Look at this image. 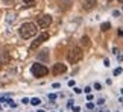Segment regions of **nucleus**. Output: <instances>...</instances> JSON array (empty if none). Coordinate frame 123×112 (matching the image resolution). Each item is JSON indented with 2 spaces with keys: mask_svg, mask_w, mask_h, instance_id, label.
Masks as SVG:
<instances>
[{
  "mask_svg": "<svg viewBox=\"0 0 123 112\" xmlns=\"http://www.w3.org/2000/svg\"><path fill=\"white\" fill-rule=\"evenodd\" d=\"M120 73H122V68H120V67H119V68H116L114 71H112V74H114V76H119Z\"/></svg>",
  "mask_w": 123,
  "mask_h": 112,
  "instance_id": "obj_12",
  "label": "nucleus"
},
{
  "mask_svg": "<svg viewBox=\"0 0 123 112\" xmlns=\"http://www.w3.org/2000/svg\"><path fill=\"white\" fill-rule=\"evenodd\" d=\"M112 15H114V17H119L120 12H119V11H114V12H112Z\"/></svg>",
  "mask_w": 123,
  "mask_h": 112,
  "instance_id": "obj_23",
  "label": "nucleus"
},
{
  "mask_svg": "<svg viewBox=\"0 0 123 112\" xmlns=\"http://www.w3.org/2000/svg\"><path fill=\"white\" fill-rule=\"evenodd\" d=\"M25 3L26 5H32V3H34V0H25Z\"/></svg>",
  "mask_w": 123,
  "mask_h": 112,
  "instance_id": "obj_24",
  "label": "nucleus"
},
{
  "mask_svg": "<svg viewBox=\"0 0 123 112\" xmlns=\"http://www.w3.org/2000/svg\"><path fill=\"white\" fill-rule=\"evenodd\" d=\"M120 92H122V95H123V88H122V90H120Z\"/></svg>",
  "mask_w": 123,
  "mask_h": 112,
  "instance_id": "obj_30",
  "label": "nucleus"
},
{
  "mask_svg": "<svg viewBox=\"0 0 123 112\" xmlns=\"http://www.w3.org/2000/svg\"><path fill=\"white\" fill-rule=\"evenodd\" d=\"M119 2H120V3H123V0H119Z\"/></svg>",
  "mask_w": 123,
  "mask_h": 112,
  "instance_id": "obj_32",
  "label": "nucleus"
},
{
  "mask_svg": "<svg viewBox=\"0 0 123 112\" xmlns=\"http://www.w3.org/2000/svg\"><path fill=\"white\" fill-rule=\"evenodd\" d=\"M81 44L84 45V47H90V38H88V36H82Z\"/></svg>",
  "mask_w": 123,
  "mask_h": 112,
  "instance_id": "obj_9",
  "label": "nucleus"
},
{
  "mask_svg": "<svg viewBox=\"0 0 123 112\" xmlns=\"http://www.w3.org/2000/svg\"><path fill=\"white\" fill-rule=\"evenodd\" d=\"M38 112H44V111H41V109H40V111H38Z\"/></svg>",
  "mask_w": 123,
  "mask_h": 112,
  "instance_id": "obj_33",
  "label": "nucleus"
},
{
  "mask_svg": "<svg viewBox=\"0 0 123 112\" xmlns=\"http://www.w3.org/2000/svg\"><path fill=\"white\" fill-rule=\"evenodd\" d=\"M0 68H2V61H0Z\"/></svg>",
  "mask_w": 123,
  "mask_h": 112,
  "instance_id": "obj_31",
  "label": "nucleus"
},
{
  "mask_svg": "<svg viewBox=\"0 0 123 112\" xmlns=\"http://www.w3.org/2000/svg\"><path fill=\"white\" fill-rule=\"evenodd\" d=\"M116 56H117V59H119L120 62H122V61H123V56H122V55H116Z\"/></svg>",
  "mask_w": 123,
  "mask_h": 112,
  "instance_id": "obj_26",
  "label": "nucleus"
},
{
  "mask_svg": "<svg viewBox=\"0 0 123 112\" xmlns=\"http://www.w3.org/2000/svg\"><path fill=\"white\" fill-rule=\"evenodd\" d=\"M119 101H120V103L123 105V95H122V97H120V99H119Z\"/></svg>",
  "mask_w": 123,
  "mask_h": 112,
  "instance_id": "obj_28",
  "label": "nucleus"
},
{
  "mask_svg": "<svg viewBox=\"0 0 123 112\" xmlns=\"http://www.w3.org/2000/svg\"><path fill=\"white\" fill-rule=\"evenodd\" d=\"M3 2H5V5H11L14 0H3Z\"/></svg>",
  "mask_w": 123,
  "mask_h": 112,
  "instance_id": "obj_21",
  "label": "nucleus"
},
{
  "mask_svg": "<svg viewBox=\"0 0 123 112\" xmlns=\"http://www.w3.org/2000/svg\"><path fill=\"white\" fill-rule=\"evenodd\" d=\"M100 112H110V111H108V109H103V111H100Z\"/></svg>",
  "mask_w": 123,
  "mask_h": 112,
  "instance_id": "obj_29",
  "label": "nucleus"
},
{
  "mask_svg": "<svg viewBox=\"0 0 123 112\" xmlns=\"http://www.w3.org/2000/svg\"><path fill=\"white\" fill-rule=\"evenodd\" d=\"M31 71H32V74H34L35 77H44L46 74L49 73V70H47L46 65H41V64H38V62H35V64H32Z\"/></svg>",
  "mask_w": 123,
  "mask_h": 112,
  "instance_id": "obj_3",
  "label": "nucleus"
},
{
  "mask_svg": "<svg viewBox=\"0 0 123 112\" xmlns=\"http://www.w3.org/2000/svg\"><path fill=\"white\" fill-rule=\"evenodd\" d=\"M67 59L70 64H76L82 59V49L81 47H73L67 55Z\"/></svg>",
  "mask_w": 123,
  "mask_h": 112,
  "instance_id": "obj_2",
  "label": "nucleus"
},
{
  "mask_svg": "<svg viewBox=\"0 0 123 112\" xmlns=\"http://www.w3.org/2000/svg\"><path fill=\"white\" fill-rule=\"evenodd\" d=\"M94 88H96V90H99V91H100V90H102V85H100V83H94Z\"/></svg>",
  "mask_w": 123,
  "mask_h": 112,
  "instance_id": "obj_15",
  "label": "nucleus"
},
{
  "mask_svg": "<svg viewBox=\"0 0 123 112\" xmlns=\"http://www.w3.org/2000/svg\"><path fill=\"white\" fill-rule=\"evenodd\" d=\"M52 24V17L50 15H43L38 18V26L41 27V29H47Z\"/></svg>",
  "mask_w": 123,
  "mask_h": 112,
  "instance_id": "obj_5",
  "label": "nucleus"
},
{
  "mask_svg": "<svg viewBox=\"0 0 123 112\" xmlns=\"http://www.w3.org/2000/svg\"><path fill=\"white\" fill-rule=\"evenodd\" d=\"M97 103H99V105H103V103H105V99H99Z\"/></svg>",
  "mask_w": 123,
  "mask_h": 112,
  "instance_id": "obj_22",
  "label": "nucleus"
},
{
  "mask_svg": "<svg viewBox=\"0 0 123 112\" xmlns=\"http://www.w3.org/2000/svg\"><path fill=\"white\" fill-rule=\"evenodd\" d=\"M21 103H23V105H27V103H31V100H29V99H26V97H25V99L21 100Z\"/></svg>",
  "mask_w": 123,
  "mask_h": 112,
  "instance_id": "obj_14",
  "label": "nucleus"
},
{
  "mask_svg": "<svg viewBox=\"0 0 123 112\" xmlns=\"http://www.w3.org/2000/svg\"><path fill=\"white\" fill-rule=\"evenodd\" d=\"M52 71H53V74H62V73L67 71V65L58 62V64L53 65V70H52Z\"/></svg>",
  "mask_w": 123,
  "mask_h": 112,
  "instance_id": "obj_6",
  "label": "nucleus"
},
{
  "mask_svg": "<svg viewBox=\"0 0 123 112\" xmlns=\"http://www.w3.org/2000/svg\"><path fill=\"white\" fill-rule=\"evenodd\" d=\"M85 92H87V94H90V92H91V86H87V88H85V90H84Z\"/></svg>",
  "mask_w": 123,
  "mask_h": 112,
  "instance_id": "obj_17",
  "label": "nucleus"
},
{
  "mask_svg": "<svg viewBox=\"0 0 123 112\" xmlns=\"http://www.w3.org/2000/svg\"><path fill=\"white\" fill-rule=\"evenodd\" d=\"M68 85L70 86H74V80H68Z\"/></svg>",
  "mask_w": 123,
  "mask_h": 112,
  "instance_id": "obj_27",
  "label": "nucleus"
},
{
  "mask_svg": "<svg viewBox=\"0 0 123 112\" xmlns=\"http://www.w3.org/2000/svg\"><path fill=\"white\" fill-rule=\"evenodd\" d=\"M49 99L50 100H55L56 99V94H49Z\"/></svg>",
  "mask_w": 123,
  "mask_h": 112,
  "instance_id": "obj_19",
  "label": "nucleus"
},
{
  "mask_svg": "<svg viewBox=\"0 0 123 112\" xmlns=\"http://www.w3.org/2000/svg\"><path fill=\"white\" fill-rule=\"evenodd\" d=\"M31 103H32V105H34V106H38V105L41 103V100L38 99V97H34V99H32V100H31Z\"/></svg>",
  "mask_w": 123,
  "mask_h": 112,
  "instance_id": "obj_11",
  "label": "nucleus"
},
{
  "mask_svg": "<svg viewBox=\"0 0 123 112\" xmlns=\"http://www.w3.org/2000/svg\"><path fill=\"white\" fill-rule=\"evenodd\" d=\"M73 111H74V112H79V111H81V108H78V106H73Z\"/></svg>",
  "mask_w": 123,
  "mask_h": 112,
  "instance_id": "obj_25",
  "label": "nucleus"
},
{
  "mask_svg": "<svg viewBox=\"0 0 123 112\" xmlns=\"http://www.w3.org/2000/svg\"><path fill=\"white\" fill-rule=\"evenodd\" d=\"M81 91H82L81 88H74V92H76V94H81Z\"/></svg>",
  "mask_w": 123,
  "mask_h": 112,
  "instance_id": "obj_20",
  "label": "nucleus"
},
{
  "mask_svg": "<svg viewBox=\"0 0 123 112\" xmlns=\"http://www.w3.org/2000/svg\"><path fill=\"white\" fill-rule=\"evenodd\" d=\"M87 108L91 111V109H94V105H93V103H87Z\"/></svg>",
  "mask_w": 123,
  "mask_h": 112,
  "instance_id": "obj_16",
  "label": "nucleus"
},
{
  "mask_svg": "<svg viewBox=\"0 0 123 112\" xmlns=\"http://www.w3.org/2000/svg\"><path fill=\"white\" fill-rule=\"evenodd\" d=\"M38 59H40V61H47V59H49V52H47V50H43V52H40Z\"/></svg>",
  "mask_w": 123,
  "mask_h": 112,
  "instance_id": "obj_8",
  "label": "nucleus"
},
{
  "mask_svg": "<svg viewBox=\"0 0 123 112\" xmlns=\"http://www.w3.org/2000/svg\"><path fill=\"white\" fill-rule=\"evenodd\" d=\"M47 39H49V34H46V32H43V34H40V36H38V38H37V39L34 41V43L31 44V50H35V49H38L40 45H41L43 43H44V41H47Z\"/></svg>",
  "mask_w": 123,
  "mask_h": 112,
  "instance_id": "obj_4",
  "label": "nucleus"
},
{
  "mask_svg": "<svg viewBox=\"0 0 123 112\" xmlns=\"http://www.w3.org/2000/svg\"><path fill=\"white\" fill-rule=\"evenodd\" d=\"M100 29H102L103 32H106V30H110V29H111V24H110V23H102Z\"/></svg>",
  "mask_w": 123,
  "mask_h": 112,
  "instance_id": "obj_10",
  "label": "nucleus"
},
{
  "mask_svg": "<svg viewBox=\"0 0 123 112\" xmlns=\"http://www.w3.org/2000/svg\"><path fill=\"white\" fill-rule=\"evenodd\" d=\"M37 30H38L37 29V24H34V23H25V24L20 26V35L25 39H29L32 36H35Z\"/></svg>",
  "mask_w": 123,
  "mask_h": 112,
  "instance_id": "obj_1",
  "label": "nucleus"
},
{
  "mask_svg": "<svg viewBox=\"0 0 123 112\" xmlns=\"http://www.w3.org/2000/svg\"><path fill=\"white\" fill-rule=\"evenodd\" d=\"M96 2H97V0H85V2H84V9H87V11L91 9L94 5H96Z\"/></svg>",
  "mask_w": 123,
  "mask_h": 112,
  "instance_id": "obj_7",
  "label": "nucleus"
},
{
  "mask_svg": "<svg viewBox=\"0 0 123 112\" xmlns=\"http://www.w3.org/2000/svg\"><path fill=\"white\" fill-rule=\"evenodd\" d=\"M73 101H74V100H68V103H67L68 108H73Z\"/></svg>",
  "mask_w": 123,
  "mask_h": 112,
  "instance_id": "obj_18",
  "label": "nucleus"
},
{
  "mask_svg": "<svg viewBox=\"0 0 123 112\" xmlns=\"http://www.w3.org/2000/svg\"><path fill=\"white\" fill-rule=\"evenodd\" d=\"M103 65H105V67H110V59H108V58L103 59Z\"/></svg>",
  "mask_w": 123,
  "mask_h": 112,
  "instance_id": "obj_13",
  "label": "nucleus"
}]
</instances>
